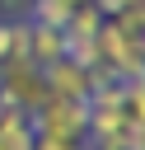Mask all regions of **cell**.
Instances as JSON below:
<instances>
[{"label":"cell","mask_w":145,"mask_h":150,"mask_svg":"<svg viewBox=\"0 0 145 150\" xmlns=\"http://www.w3.org/2000/svg\"><path fill=\"white\" fill-rule=\"evenodd\" d=\"M33 117L23 108H0V145L5 150H33Z\"/></svg>","instance_id":"5"},{"label":"cell","mask_w":145,"mask_h":150,"mask_svg":"<svg viewBox=\"0 0 145 150\" xmlns=\"http://www.w3.org/2000/svg\"><path fill=\"white\" fill-rule=\"evenodd\" d=\"M42 80H47V94H56V98H75V103H84L89 89H94V84H89V70H84L80 61H70V56L42 66Z\"/></svg>","instance_id":"3"},{"label":"cell","mask_w":145,"mask_h":150,"mask_svg":"<svg viewBox=\"0 0 145 150\" xmlns=\"http://www.w3.org/2000/svg\"><path fill=\"white\" fill-rule=\"evenodd\" d=\"M65 56V33L47 28V23H28V61L33 66H51Z\"/></svg>","instance_id":"4"},{"label":"cell","mask_w":145,"mask_h":150,"mask_svg":"<svg viewBox=\"0 0 145 150\" xmlns=\"http://www.w3.org/2000/svg\"><path fill=\"white\" fill-rule=\"evenodd\" d=\"M42 98H47L42 66H33L28 56L0 61V108H23V112H33Z\"/></svg>","instance_id":"2"},{"label":"cell","mask_w":145,"mask_h":150,"mask_svg":"<svg viewBox=\"0 0 145 150\" xmlns=\"http://www.w3.org/2000/svg\"><path fill=\"white\" fill-rule=\"evenodd\" d=\"M112 23H122L131 38H140V33H145V0H131L126 9H117V14H112Z\"/></svg>","instance_id":"8"},{"label":"cell","mask_w":145,"mask_h":150,"mask_svg":"<svg viewBox=\"0 0 145 150\" xmlns=\"http://www.w3.org/2000/svg\"><path fill=\"white\" fill-rule=\"evenodd\" d=\"M94 5H98V14H103V19H112V14H117V9H126L131 0H94Z\"/></svg>","instance_id":"10"},{"label":"cell","mask_w":145,"mask_h":150,"mask_svg":"<svg viewBox=\"0 0 145 150\" xmlns=\"http://www.w3.org/2000/svg\"><path fill=\"white\" fill-rule=\"evenodd\" d=\"M70 0H33L28 5V23H47V28H65V19H70Z\"/></svg>","instance_id":"7"},{"label":"cell","mask_w":145,"mask_h":150,"mask_svg":"<svg viewBox=\"0 0 145 150\" xmlns=\"http://www.w3.org/2000/svg\"><path fill=\"white\" fill-rule=\"evenodd\" d=\"M28 5H33V0H0L5 19H28Z\"/></svg>","instance_id":"9"},{"label":"cell","mask_w":145,"mask_h":150,"mask_svg":"<svg viewBox=\"0 0 145 150\" xmlns=\"http://www.w3.org/2000/svg\"><path fill=\"white\" fill-rule=\"evenodd\" d=\"M28 117H33V131H37V136H56V141H75V145L89 141V108L75 103V98L47 94Z\"/></svg>","instance_id":"1"},{"label":"cell","mask_w":145,"mask_h":150,"mask_svg":"<svg viewBox=\"0 0 145 150\" xmlns=\"http://www.w3.org/2000/svg\"><path fill=\"white\" fill-rule=\"evenodd\" d=\"M28 56V19H0V61Z\"/></svg>","instance_id":"6"},{"label":"cell","mask_w":145,"mask_h":150,"mask_svg":"<svg viewBox=\"0 0 145 150\" xmlns=\"http://www.w3.org/2000/svg\"><path fill=\"white\" fill-rule=\"evenodd\" d=\"M70 5H84V0H70Z\"/></svg>","instance_id":"12"},{"label":"cell","mask_w":145,"mask_h":150,"mask_svg":"<svg viewBox=\"0 0 145 150\" xmlns=\"http://www.w3.org/2000/svg\"><path fill=\"white\" fill-rule=\"evenodd\" d=\"M140 52H145V33H140Z\"/></svg>","instance_id":"11"}]
</instances>
